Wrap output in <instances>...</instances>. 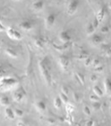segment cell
I'll use <instances>...</instances> for the list:
<instances>
[{
    "mask_svg": "<svg viewBox=\"0 0 111 126\" xmlns=\"http://www.w3.org/2000/svg\"><path fill=\"white\" fill-rule=\"evenodd\" d=\"M38 67L41 72L42 78L48 84H50L52 82L51 72H50V64L48 58H42L38 62Z\"/></svg>",
    "mask_w": 111,
    "mask_h": 126,
    "instance_id": "1",
    "label": "cell"
},
{
    "mask_svg": "<svg viewBox=\"0 0 111 126\" xmlns=\"http://www.w3.org/2000/svg\"><path fill=\"white\" fill-rule=\"evenodd\" d=\"M18 84V81L15 79L11 77H2L0 78V88L1 90H10L16 87Z\"/></svg>",
    "mask_w": 111,
    "mask_h": 126,
    "instance_id": "2",
    "label": "cell"
},
{
    "mask_svg": "<svg viewBox=\"0 0 111 126\" xmlns=\"http://www.w3.org/2000/svg\"><path fill=\"white\" fill-rule=\"evenodd\" d=\"M7 33V36L13 40H21L22 39V34L17 29L14 28L12 27H6V30H5Z\"/></svg>",
    "mask_w": 111,
    "mask_h": 126,
    "instance_id": "3",
    "label": "cell"
},
{
    "mask_svg": "<svg viewBox=\"0 0 111 126\" xmlns=\"http://www.w3.org/2000/svg\"><path fill=\"white\" fill-rule=\"evenodd\" d=\"M80 6V0H70V2L67 4V14L69 16H73L77 12Z\"/></svg>",
    "mask_w": 111,
    "mask_h": 126,
    "instance_id": "4",
    "label": "cell"
},
{
    "mask_svg": "<svg viewBox=\"0 0 111 126\" xmlns=\"http://www.w3.org/2000/svg\"><path fill=\"white\" fill-rule=\"evenodd\" d=\"M55 21H56V16H55L54 13H49V14L46 16L45 21H44V25L45 27L49 30L52 27L54 26Z\"/></svg>",
    "mask_w": 111,
    "mask_h": 126,
    "instance_id": "5",
    "label": "cell"
},
{
    "mask_svg": "<svg viewBox=\"0 0 111 126\" xmlns=\"http://www.w3.org/2000/svg\"><path fill=\"white\" fill-rule=\"evenodd\" d=\"M33 27H34V23H33L32 20L25 19L21 21L19 23V27L21 30L25 32H30L32 30Z\"/></svg>",
    "mask_w": 111,
    "mask_h": 126,
    "instance_id": "6",
    "label": "cell"
},
{
    "mask_svg": "<svg viewBox=\"0 0 111 126\" xmlns=\"http://www.w3.org/2000/svg\"><path fill=\"white\" fill-rule=\"evenodd\" d=\"M59 39L62 44H70L72 40V38L69 32L66 30H63L59 34Z\"/></svg>",
    "mask_w": 111,
    "mask_h": 126,
    "instance_id": "7",
    "label": "cell"
},
{
    "mask_svg": "<svg viewBox=\"0 0 111 126\" xmlns=\"http://www.w3.org/2000/svg\"><path fill=\"white\" fill-rule=\"evenodd\" d=\"M58 62H59V64H60V67L62 68L63 70H67L68 69L69 65H70V59L67 55H60V56H59Z\"/></svg>",
    "mask_w": 111,
    "mask_h": 126,
    "instance_id": "8",
    "label": "cell"
},
{
    "mask_svg": "<svg viewBox=\"0 0 111 126\" xmlns=\"http://www.w3.org/2000/svg\"><path fill=\"white\" fill-rule=\"evenodd\" d=\"M25 96V91L24 90L23 88H18L14 92V94H13V98L15 101L17 102H20L24 100Z\"/></svg>",
    "mask_w": 111,
    "mask_h": 126,
    "instance_id": "9",
    "label": "cell"
},
{
    "mask_svg": "<svg viewBox=\"0 0 111 126\" xmlns=\"http://www.w3.org/2000/svg\"><path fill=\"white\" fill-rule=\"evenodd\" d=\"M44 5H45V3H44L43 0H35L33 1L32 4H31V7L35 11H42L44 8Z\"/></svg>",
    "mask_w": 111,
    "mask_h": 126,
    "instance_id": "10",
    "label": "cell"
},
{
    "mask_svg": "<svg viewBox=\"0 0 111 126\" xmlns=\"http://www.w3.org/2000/svg\"><path fill=\"white\" fill-rule=\"evenodd\" d=\"M92 38V43L94 44V45H99L103 43V37H102L101 34H99V33H94L91 36Z\"/></svg>",
    "mask_w": 111,
    "mask_h": 126,
    "instance_id": "11",
    "label": "cell"
},
{
    "mask_svg": "<svg viewBox=\"0 0 111 126\" xmlns=\"http://www.w3.org/2000/svg\"><path fill=\"white\" fill-rule=\"evenodd\" d=\"M35 107L39 112H44L47 109V105L43 101L40 100V101H37L35 103Z\"/></svg>",
    "mask_w": 111,
    "mask_h": 126,
    "instance_id": "12",
    "label": "cell"
},
{
    "mask_svg": "<svg viewBox=\"0 0 111 126\" xmlns=\"http://www.w3.org/2000/svg\"><path fill=\"white\" fill-rule=\"evenodd\" d=\"M105 16H106V10H105L104 6H102L100 9L98 11L97 15H96V18L98 19V21L99 22L103 21V19H104Z\"/></svg>",
    "mask_w": 111,
    "mask_h": 126,
    "instance_id": "13",
    "label": "cell"
},
{
    "mask_svg": "<svg viewBox=\"0 0 111 126\" xmlns=\"http://www.w3.org/2000/svg\"><path fill=\"white\" fill-rule=\"evenodd\" d=\"M33 42H34L35 46L37 48H39V49H42L45 45V40L42 37H37L34 38Z\"/></svg>",
    "mask_w": 111,
    "mask_h": 126,
    "instance_id": "14",
    "label": "cell"
},
{
    "mask_svg": "<svg viewBox=\"0 0 111 126\" xmlns=\"http://www.w3.org/2000/svg\"><path fill=\"white\" fill-rule=\"evenodd\" d=\"M4 52H5V54H6L7 55H8V56L11 57V58H13V59L18 58L17 51H16L14 49H13V48H11V47L6 48V49H5V50H4Z\"/></svg>",
    "mask_w": 111,
    "mask_h": 126,
    "instance_id": "15",
    "label": "cell"
},
{
    "mask_svg": "<svg viewBox=\"0 0 111 126\" xmlns=\"http://www.w3.org/2000/svg\"><path fill=\"white\" fill-rule=\"evenodd\" d=\"M86 34L87 37H91L92 34H94L95 33V31H96V28L94 27L93 24H92V22H89V23L87 24V26L86 27Z\"/></svg>",
    "mask_w": 111,
    "mask_h": 126,
    "instance_id": "16",
    "label": "cell"
},
{
    "mask_svg": "<svg viewBox=\"0 0 111 126\" xmlns=\"http://www.w3.org/2000/svg\"><path fill=\"white\" fill-rule=\"evenodd\" d=\"M4 114H5V116H6V118H9V119H10V120H14V118H15V115H14V110L9 107H7L6 108H5Z\"/></svg>",
    "mask_w": 111,
    "mask_h": 126,
    "instance_id": "17",
    "label": "cell"
},
{
    "mask_svg": "<svg viewBox=\"0 0 111 126\" xmlns=\"http://www.w3.org/2000/svg\"><path fill=\"white\" fill-rule=\"evenodd\" d=\"M103 85H104L105 92L108 95L111 96V80L110 79H106L103 82Z\"/></svg>",
    "mask_w": 111,
    "mask_h": 126,
    "instance_id": "18",
    "label": "cell"
},
{
    "mask_svg": "<svg viewBox=\"0 0 111 126\" xmlns=\"http://www.w3.org/2000/svg\"><path fill=\"white\" fill-rule=\"evenodd\" d=\"M10 98H9L8 96L3 95L0 97V105H2L3 107H9V106H10Z\"/></svg>",
    "mask_w": 111,
    "mask_h": 126,
    "instance_id": "19",
    "label": "cell"
},
{
    "mask_svg": "<svg viewBox=\"0 0 111 126\" xmlns=\"http://www.w3.org/2000/svg\"><path fill=\"white\" fill-rule=\"evenodd\" d=\"M92 90H93V93L98 95L99 97H102L103 95V91L100 89V87L98 86V85H94L93 88H92Z\"/></svg>",
    "mask_w": 111,
    "mask_h": 126,
    "instance_id": "20",
    "label": "cell"
},
{
    "mask_svg": "<svg viewBox=\"0 0 111 126\" xmlns=\"http://www.w3.org/2000/svg\"><path fill=\"white\" fill-rule=\"evenodd\" d=\"M75 77L76 79L77 82L79 83L81 85H84V82H85V79H84V76L82 75L81 73H75Z\"/></svg>",
    "mask_w": 111,
    "mask_h": 126,
    "instance_id": "21",
    "label": "cell"
},
{
    "mask_svg": "<svg viewBox=\"0 0 111 126\" xmlns=\"http://www.w3.org/2000/svg\"><path fill=\"white\" fill-rule=\"evenodd\" d=\"M62 104H63V102L61 101L60 96H56V97L54 98V100H53V106H54L56 108L60 109L61 108V107H62Z\"/></svg>",
    "mask_w": 111,
    "mask_h": 126,
    "instance_id": "22",
    "label": "cell"
},
{
    "mask_svg": "<svg viewBox=\"0 0 111 126\" xmlns=\"http://www.w3.org/2000/svg\"><path fill=\"white\" fill-rule=\"evenodd\" d=\"M87 57H88V53L86 52V51H81L77 55V59H79L81 61H85Z\"/></svg>",
    "mask_w": 111,
    "mask_h": 126,
    "instance_id": "23",
    "label": "cell"
},
{
    "mask_svg": "<svg viewBox=\"0 0 111 126\" xmlns=\"http://www.w3.org/2000/svg\"><path fill=\"white\" fill-rule=\"evenodd\" d=\"M60 98L61 100V101H62L63 103H64V104H68V102H69V98H68V95L64 93H62V92H60Z\"/></svg>",
    "mask_w": 111,
    "mask_h": 126,
    "instance_id": "24",
    "label": "cell"
},
{
    "mask_svg": "<svg viewBox=\"0 0 111 126\" xmlns=\"http://www.w3.org/2000/svg\"><path fill=\"white\" fill-rule=\"evenodd\" d=\"M14 115H15V117H18V118H21V117H23V115H24V111H22L21 109L16 108L14 110Z\"/></svg>",
    "mask_w": 111,
    "mask_h": 126,
    "instance_id": "25",
    "label": "cell"
},
{
    "mask_svg": "<svg viewBox=\"0 0 111 126\" xmlns=\"http://www.w3.org/2000/svg\"><path fill=\"white\" fill-rule=\"evenodd\" d=\"M101 65V62L100 60H99V59H92V66L93 68L97 67V66H100Z\"/></svg>",
    "mask_w": 111,
    "mask_h": 126,
    "instance_id": "26",
    "label": "cell"
},
{
    "mask_svg": "<svg viewBox=\"0 0 111 126\" xmlns=\"http://www.w3.org/2000/svg\"><path fill=\"white\" fill-rule=\"evenodd\" d=\"M89 99L92 102H99V97L98 95H96L95 94H91V95L89 96Z\"/></svg>",
    "mask_w": 111,
    "mask_h": 126,
    "instance_id": "27",
    "label": "cell"
},
{
    "mask_svg": "<svg viewBox=\"0 0 111 126\" xmlns=\"http://www.w3.org/2000/svg\"><path fill=\"white\" fill-rule=\"evenodd\" d=\"M83 112H84V114H86V116H90L92 112H91V109H90L89 107L85 106V107H83Z\"/></svg>",
    "mask_w": 111,
    "mask_h": 126,
    "instance_id": "28",
    "label": "cell"
},
{
    "mask_svg": "<svg viewBox=\"0 0 111 126\" xmlns=\"http://www.w3.org/2000/svg\"><path fill=\"white\" fill-rule=\"evenodd\" d=\"M109 32H110V27L108 26H103L100 28V32L103 33V34H106Z\"/></svg>",
    "mask_w": 111,
    "mask_h": 126,
    "instance_id": "29",
    "label": "cell"
},
{
    "mask_svg": "<svg viewBox=\"0 0 111 126\" xmlns=\"http://www.w3.org/2000/svg\"><path fill=\"white\" fill-rule=\"evenodd\" d=\"M92 59L90 56H88L87 58L84 61V66H92Z\"/></svg>",
    "mask_w": 111,
    "mask_h": 126,
    "instance_id": "30",
    "label": "cell"
},
{
    "mask_svg": "<svg viewBox=\"0 0 111 126\" xmlns=\"http://www.w3.org/2000/svg\"><path fill=\"white\" fill-rule=\"evenodd\" d=\"M104 55L108 57L111 56V46L110 47H107L106 49H104Z\"/></svg>",
    "mask_w": 111,
    "mask_h": 126,
    "instance_id": "31",
    "label": "cell"
},
{
    "mask_svg": "<svg viewBox=\"0 0 111 126\" xmlns=\"http://www.w3.org/2000/svg\"><path fill=\"white\" fill-rule=\"evenodd\" d=\"M92 24H93L94 27H95L96 29H97L98 27H99V24H100V22H99V21H98V19H97V18H96V17L94 18V20H93V21H92Z\"/></svg>",
    "mask_w": 111,
    "mask_h": 126,
    "instance_id": "32",
    "label": "cell"
},
{
    "mask_svg": "<svg viewBox=\"0 0 111 126\" xmlns=\"http://www.w3.org/2000/svg\"><path fill=\"white\" fill-rule=\"evenodd\" d=\"M90 80L92 83H96L98 81V76L96 74H92L91 77H90Z\"/></svg>",
    "mask_w": 111,
    "mask_h": 126,
    "instance_id": "33",
    "label": "cell"
},
{
    "mask_svg": "<svg viewBox=\"0 0 111 126\" xmlns=\"http://www.w3.org/2000/svg\"><path fill=\"white\" fill-rule=\"evenodd\" d=\"M92 108H93L94 110L100 109V103L99 102H92Z\"/></svg>",
    "mask_w": 111,
    "mask_h": 126,
    "instance_id": "34",
    "label": "cell"
},
{
    "mask_svg": "<svg viewBox=\"0 0 111 126\" xmlns=\"http://www.w3.org/2000/svg\"><path fill=\"white\" fill-rule=\"evenodd\" d=\"M94 71L97 72V73H102V72L103 71V66H102V65H100V66H97V67L94 68Z\"/></svg>",
    "mask_w": 111,
    "mask_h": 126,
    "instance_id": "35",
    "label": "cell"
},
{
    "mask_svg": "<svg viewBox=\"0 0 111 126\" xmlns=\"http://www.w3.org/2000/svg\"><path fill=\"white\" fill-rule=\"evenodd\" d=\"M61 92L64 93V94H67V95L69 94V90H68V88L65 86H62V88H61Z\"/></svg>",
    "mask_w": 111,
    "mask_h": 126,
    "instance_id": "36",
    "label": "cell"
},
{
    "mask_svg": "<svg viewBox=\"0 0 111 126\" xmlns=\"http://www.w3.org/2000/svg\"><path fill=\"white\" fill-rule=\"evenodd\" d=\"M94 124H95V122L93 121V120H88V121L86 122V126H93Z\"/></svg>",
    "mask_w": 111,
    "mask_h": 126,
    "instance_id": "37",
    "label": "cell"
},
{
    "mask_svg": "<svg viewBox=\"0 0 111 126\" xmlns=\"http://www.w3.org/2000/svg\"><path fill=\"white\" fill-rule=\"evenodd\" d=\"M5 30H6V27H5L3 25V23L0 21V32H4Z\"/></svg>",
    "mask_w": 111,
    "mask_h": 126,
    "instance_id": "38",
    "label": "cell"
},
{
    "mask_svg": "<svg viewBox=\"0 0 111 126\" xmlns=\"http://www.w3.org/2000/svg\"><path fill=\"white\" fill-rule=\"evenodd\" d=\"M17 126H27L26 125H25L24 122H22V121H19L17 123Z\"/></svg>",
    "mask_w": 111,
    "mask_h": 126,
    "instance_id": "39",
    "label": "cell"
},
{
    "mask_svg": "<svg viewBox=\"0 0 111 126\" xmlns=\"http://www.w3.org/2000/svg\"><path fill=\"white\" fill-rule=\"evenodd\" d=\"M74 94V98H75V101H77V100H78V94H77L76 93H74L73 94Z\"/></svg>",
    "mask_w": 111,
    "mask_h": 126,
    "instance_id": "40",
    "label": "cell"
},
{
    "mask_svg": "<svg viewBox=\"0 0 111 126\" xmlns=\"http://www.w3.org/2000/svg\"><path fill=\"white\" fill-rule=\"evenodd\" d=\"M108 7H109V9L110 10H111V0L110 2H109V3H108Z\"/></svg>",
    "mask_w": 111,
    "mask_h": 126,
    "instance_id": "41",
    "label": "cell"
},
{
    "mask_svg": "<svg viewBox=\"0 0 111 126\" xmlns=\"http://www.w3.org/2000/svg\"><path fill=\"white\" fill-rule=\"evenodd\" d=\"M93 126H99V125H98V124L97 123H95V124H94V125Z\"/></svg>",
    "mask_w": 111,
    "mask_h": 126,
    "instance_id": "42",
    "label": "cell"
},
{
    "mask_svg": "<svg viewBox=\"0 0 111 126\" xmlns=\"http://www.w3.org/2000/svg\"><path fill=\"white\" fill-rule=\"evenodd\" d=\"M1 46H2V43H1V41H0V48H1Z\"/></svg>",
    "mask_w": 111,
    "mask_h": 126,
    "instance_id": "43",
    "label": "cell"
},
{
    "mask_svg": "<svg viewBox=\"0 0 111 126\" xmlns=\"http://www.w3.org/2000/svg\"><path fill=\"white\" fill-rule=\"evenodd\" d=\"M110 114H111V107H110Z\"/></svg>",
    "mask_w": 111,
    "mask_h": 126,
    "instance_id": "44",
    "label": "cell"
},
{
    "mask_svg": "<svg viewBox=\"0 0 111 126\" xmlns=\"http://www.w3.org/2000/svg\"><path fill=\"white\" fill-rule=\"evenodd\" d=\"M14 1H20V0H14Z\"/></svg>",
    "mask_w": 111,
    "mask_h": 126,
    "instance_id": "45",
    "label": "cell"
}]
</instances>
